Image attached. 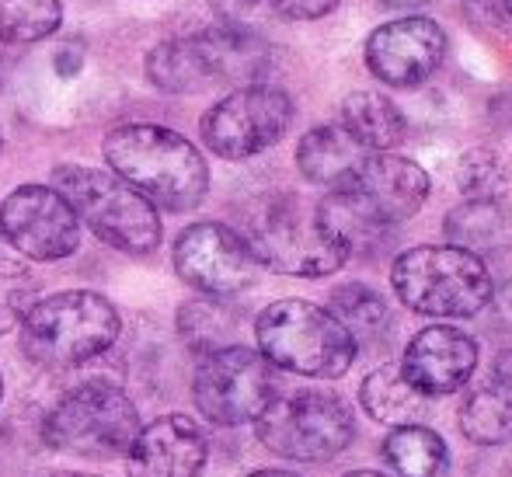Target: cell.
<instances>
[{
    "instance_id": "6da1fadb",
    "label": "cell",
    "mask_w": 512,
    "mask_h": 477,
    "mask_svg": "<svg viewBox=\"0 0 512 477\" xmlns=\"http://www.w3.org/2000/svg\"><path fill=\"white\" fill-rule=\"evenodd\" d=\"M102 150L112 175L140 192L150 206L157 202L171 213H189L206 199V157L175 129L126 122L105 136Z\"/></svg>"
},
{
    "instance_id": "7a4b0ae2",
    "label": "cell",
    "mask_w": 512,
    "mask_h": 477,
    "mask_svg": "<svg viewBox=\"0 0 512 477\" xmlns=\"http://www.w3.org/2000/svg\"><path fill=\"white\" fill-rule=\"evenodd\" d=\"M258 352L272 370L297 377L338 380L359 356L356 338L331 310L310 300H276L255 321Z\"/></svg>"
},
{
    "instance_id": "3957f363",
    "label": "cell",
    "mask_w": 512,
    "mask_h": 477,
    "mask_svg": "<svg viewBox=\"0 0 512 477\" xmlns=\"http://www.w3.org/2000/svg\"><path fill=\"white\" fill-rule=\"evenodd\" d=\"M391 286L411 314L422 317H478L495 296L485 258L453 244L401 251L391 265Z\"/></svg>"
},
{
    "instance_id": "277c9868",
    "label": "cell",
    "mask_w": 512,
    "mask_h": 477,
    "mask_svg": "<svg viewBox=\"0 0 512 477\" xmlns=\"http://www.w3.org/2000/svg\"><path fill=\"white\" fill-rule=\"evenodd\" d=\"M119 328V310L105 296L67 289L35 300L21 321V349L46 370H74L112 349Z\"/></svg>"
},
{
    "instance_id": "5b68a950",
    "label": "cell",
    "mask_w": 512,
    "mask_h": 477,
    "mask_svg": "<svg viewBox=\"0 0 512 477\" xmlns=\"http://www.w3.org/2000/svg\"><path fill=\"white\" fill-rule=\"evenodd\" d=\"M244 244L258 265L279 276L321 279L342 269L349 258L321 230L317 216L293 195H265L244 213Z\"/></svg>"
},
{
    "instance_id": "8992f818",
    "label": "cell",
    "mask_w": 512,
    "mask_h": 477,
    "mask_svg": "<svg viewBox=\"0 0 512 477\" xmlns=\"http://www.w3.org/2000/svg\"><path fill=\"white\" fill-rule=\"evenodd\" d=\"M53 182L77 220L88 223L91 234L102 237L105 244L126 255H150L161 244L157 209L122 178L98 168L63 164L53 171Z\"/></svg>"
},
{
    "instance_id": "52a82bcc",
    "label": "cell",
    "mask_w": 512,
    "mask_h": 477,
    "mask_svg": "<svg viewBox=\"0 0 512 477\" xmlns=\"http://www.w3.org/2000/svg\"><path fill=\"white\" fill-rule=\"evenodd\" d=\"M136 432H140V415L133 401L126 390L105 380L81 383L63 394L42 422V439L49 450L88 460L126 457Z\"/></svg>"
},
{
    "instance_id": "ba28073f",
    "label": "cell",
    "mask_w": 512,
    "mask_h": 477,
    "mask_svg": "<svg viewBox=\"0 0 512 477\" xmlns=\"http://www.w3.org/2000/svg\"><path fill=\"white\" fill-rule=\"evenodd\" d=\"M258 443L297 464H324L356 439L352 408L328 390H297L276 397L255 422Z\"/></svg>"
},
{
    "instance_id": "9c48e42d",
    "label": "cell",
    "mask_w": 512,
    "mask_h": 477,
    "mask_svg": "<svg viewBox=\"0 0 512 477\" xmlns=\"http://www.w3.org/2000/svg\"><path fill=\"white\" fill-rule=\"evenodd\" d=\"M276 370L248 345L203 356L192 380V397L213 425H248L276 401Z\"/></svg>"
},
{
    "instance_id": "30bf717a",
    "label": "cell",
    "mask_w": 512,
    "mask_h": 477,
    "mask_svg": "<svg viewBox=\"0 0 512 477\" xmlns=\"http://www.w3.org/2000/svg\"><path fill=\"white\" fill-rule=\"evenodd\" d=\"M293 122V101L272 84L230 91L203 115V143L223 161H248L276 147Z\"/></svg>"
},
{
    "instance_id": "8fae6325",
    "label": "cell",
    "mask_w": 512,
    "mask_h": 477,
    "mask_svg": "<svg viewBox=\"0 0 512 477\" xmlns=\"http://www.w3.org/2000/svg\"><path fill=\"white\" fill-rule=\"evenodd\" d=\"M0 237L32 262H60L81 244V220L49 185H21L0 206Z\"/></svg>"
},
{
    "instance_id": "7c38bea8",
    "label": "cell",
    "mask_w": 512,
    "mask_h": 477,
    "mask_svg": "<svg viewBox=\"0 0 512 477\" xmlns=\"http://www.w3.org/2000/svg\"><path fill=\"white\" fill-rule=\"evenodd\" d=\"M175 272L203 296H237L258 276L244 237L223 223H192L175 241Z\"/></svg>"
},
{
    "instance_id": "4fadbf2b",
    "label": "cell",
    "mask_w": 512,
    "mask_h": 477,
    "mask_svg": "<svg viewBox=\"0 0 512 477\" xmlns=\"http://www.w3.org/2000/svg\"><path fill=\"white\" fill-rule=\"evenodd\" d=\"M446 60V32L432 18H398L366 39V67L387 88H418Z\"/></svg>"
},
{
    "instance_id": "5bb4252c",
    "label": "cell",
    "mask_w": 512,
    "mask_h": 477,
    "mask_svg": "<svg viewBox=\"0 0 512 477\" xmlns=\"http://www.w3.org/2000/svg\"><path fill=\"white\" fill-rule=\"evenodd\" d=\"M398 370L422 397L457 394L478 370V342L450 324H432L408 342Z\"/></svg>"
},
{
    "instance_id": "9a60e30c",
    "label": "cell",
    "mask_w": 512,
    "mask_h": 477,
    "mask_svg": "<svg viewBox=\"0 0 512 477\" xmlns=\"http://www.w3.org/2000/svg\"><path fill=\"white\" fill-rule=\"evenodd\" d=\"M206 436L189 415H161L140 425L126 453L129 477H199L206 467Z\"/></svg>"
},
{
    "instance_id": "2e32d148",
    "label": "cell",
    "mask_w": 512,
    "mask_h": 477,
    "mask_svg": "<svg viewBox=\"0 0 512 477\" xmlns=\"http://www.w3.org/2000/svg\"><path fill=\"white\" fill-rule=\"evenodd\" d=\"M349 189L363 195V202L380 220L398 227V223L411 220L422 209V202L429 199V175L408 157L370 154Z\"/></svg>"
},
{
    "instance_id": "e0dca14e",
    "label": "cell",
    "mask_w": 512,
    "mask_h": 477,
    "mask_svg": "<svg viewBox=\"0 0 512 477\" xmlns=\"http://www.w3.org/2000/svg\"><path fill=\"white\" fill-rule=\"evenodd\" d=\"M192 39L209 70V81H230L248 88V84H262L272 67V46L251 28L213 25Z\"/></svg>"
},
{
    "instance_id": "ac0fdd59",
    "label": "cell",
    "mask_w": 512,
    "mask_h": 477,
    "mask_svg": "<svg viewBox=\"0 0 512 477\" xmlns=\"http://www.w3.org/2000/svg\"><path fill=\"white\" fill-rule=\"evenodd\" d=\"M460 432L478 446L512 443V349L499 352L485 383L460 404Z\"/></svg>"
},
{
    "instance_id": "d6986e66",
    "label": "cell",
    "mask_w": 512,
    "mask_h": 477,
    "mask_svg": "<svg viewBox=\"0 0 512 477\" xmlns=\"http://www.w3.org/2000/svg\"><path fill=\"white\" fill-rule=\"evenodd\" d=\"M314 216L324 234L345 251V258L377 255V251L387 248V241L394 234L391 223L380 220L356 189H331L314 206Z\"/></svg>"
},
{
    "instance_id": "ffe728a7",
    "label": "cell",
    "mask_w": 512,
    "mask_h": 477,
    "mask_svg": "<svg viewBox=\"0 0 512 477\" xmlns=\"http://www.w3.org/2000/svg\"><path fill=\"white\" fill-rule=\"evenodd\" d=\"M366 150L342 126H317L297 147V168L307 182L328 189H349L366 161Z\"/></svg>"
},
{
    "instance_id": "44dd1931",
    "label": "cell",
    "mask_w": 512,
    "mask_h": 477,
    "mask_svg": "<svg viewBox=\"0 0 512 477\" xmlns=\"http://www.w3.org/2000/svg\"><path fill=\"white\" fill-rule=\"evenodd\" d=\"M342 129L366 150V154H387L398 147L408 133V119L387 95L377 91H356L342 105Z\"/></svg>"
},
{
    "instance_id": "7402d4cb",
    "label": "cell",
    "mask_w": 512,
    "mask_h": 477,
    "mask_svg": "<svg viewBox=\"0 0 512 477\" xmlns=\"http://www.w3.org/2000/svg\"><path fill=\"white\" fill-rule=\"evenodd\" d=\"M359 404L366 408V415L380 425L391 429H405V425H418V418L425 415L429 397L418 394L411 383L401 377L398 366H380L359 387Z\"/></svg>"
},
{
    "instance_id": "603a6c76",
    "label": "cell",
    "mask_w": 512,
    "mask_h": 477,
    "mask_svg": "<svg viewBox=\"0 0 512 477\" xmlns=\"http://www.w3.org/2000/svg\"><path fill=\"white\" fill-rule=\"evenodd\" d=\"M380 450L398 477H443L450 467V450H446L443 436L425 429V425L391 429Z\"/></svg>"
},
{
    "instance_id": "cb8c5ba5",
    "label": "cell",
    "mask_w": 512,
    "mask_h": 477,
    "mask_svg": "<svg viewBox=\"0 0 512 477\" xmlns=\"http://www.w3.org/2000/svg\"><path fill=\"white\" fill-rule=\"evenodd\" d=\"M237 328H241V317L220 296H199V300H189L178 310V335L185 338L189 349L203 352V356L230 349Z\"/></svg>"
},
{
    "instance_id": "d4e9b609",
    "label": "cell",
    "mask_w": 512,
    "mask_h": 477,
    "mask_svg": "<svg viewBox=\"0 0 512 477\" xmlns=\"http://www.w3.org/2000/svg\"><path fill=\"white\" fill-rule=\"evenodd\" d=\"M147 74H150V81L161 91H168V95H192V91L213 84L192 35L189 39L157 42L147 56Z\"/></svg>"
},
{
    "instance_id": "484cf974",
    "label": "cell",
    "mask_w": 512,
    "mask_h": 477,
    "mask_svg": "<svg viewBox=\"0 0 512 477\" xmlns=\"http://www.w3.org/2000/svg\"><path fill=\"white\" fill-rule=\"evenodd\" d=\"M446 237L453 248H464L481 258L509 241V220L495 199H471L446 216Z\"/></svg>"
},
{
    "instance_id": "4316f807",
    "label": "cell",
    "mask_w": 512,
    "mask_h": 477,
    "mask_svg": "<svg viewBox=\"0 0 512 477\" xmlns=\"http://www.w3.org/2000/svg\"><path fill=\"white\" fill-rule=\"evenodd\" d=\"M331 314L345 324L352 338L359 342H380V338L391 331V307L377 289L363 286V283H345L338 289H331Z\"/></svg>"
},
{
    "instance_id": "83f0119b",
    "label": "cell",
    "mask_w": 512,
    "mask_h": 477,
    "mask_svg": "<svg viewBox=\"0 0 512 477\" xmlns=\"http://www.w3.org/2000/svg\"><path fill=\"white\" fill-rule=\"evenodd\" d=\"M63 21L60 0H0V42H39Z\"/></svg>"
},
{
    "instance_id": "f1b7e54d",
    "label": "cell",
    "mask_w": 512,
    "mask_h": 477,
    "mask_svg": "<svg viewBox=\"0 0 512 477\" xmlns=\"http://www.w3.org/2000/svg\"><path fill=\"white\" fill-rule=\"evenodd\" d=\"M35 300H39V283H35L32 272L25 265L0 258V335L21 328Z\"/></svg>"
},
{
    "instance_id": "f546056e",
    "label": "cell",
    "mask_w": 512,
    "mask_h": 477,
    "mask_svg": "<svg viewBox=\"0 0 512 477\" xmlns=\"http://www.w3.org/2000/svg\"><path fill=\"white\" fill-rule=\"evenodd\" d=\"M457 185L467 199H499L506 189V168L492 150H471L460 157Z\"/></svg>"
},
{
    "instance_id": "4dcf8cb0",
    "label": "cell",
    "mask_w": 512,
    "mask_h": 477,
    "mask_svg": "<svg viewBox=\"0 0 512 477\" xmlns=\"http://www.w3.org/2000/svg\"><path fill=\"white\" fill-rule=\"evenodd\" d=\"M265 11H276L283 18H293V21H314V18H324L338 7V0H262Z\"/></svg>"
},
{
    "instance_id": "1f68e13d",
    "label": "cell",
    "mask_w": 512,
    "mask_h": 477,
    "mask_svg": "<svg viewBox=\"0 0 512 477\" xmlns=\"http://www.w3.org/2000/svg\"><path fill=\"white\" fill-rule=\"evenodd\" d=\"M213 7L220 14V25L251 28V32H255V18L265 11L262 0H213Z\"/></svg>"
},
{
    "instance_id": "d6a6232c",
    "label": "cell",
    "mask_w": 512,
    "mask_h": 477,
    "mask_svg": "<svg viewBox=\"0 0 512 477\" xmlns=\"http://www.w3.org/2000/svg\"><path fill=\"white\" fill-rule=\"evenodd\" d=\"M464 11L474 28H481V21L492 28L502 25V14H499V4H495V0H464Z\"/></svg>"
},
{
    "instance_id": "836d02e7",
    "label": "cell",
    "mask_w": 512,
    "mask_h": 477,
    "mask_svg": "<svg viewBox=\"0 0 512 477\" xmlns=\"http://www.w3.org/2000/svg\"><path fill=\"white\" fill-rule=\"evenodd\" d=\"M81 63H84V49H81V42H67V46L56 53V70H60L63 77H74L77 70H81Z\"/></svg>"
},
{
    "instance_id": "e575fe53",
    "label": "cell",
    "mask_w": 512,
    "mask_h": 477,
    "mask_svg": "<svg viewBox=\"0 0 512 477\" xmlns=\"http://www.w3.org/2000/svg\"><path fill=\"white\" fill-rule=\"evenodd\" d=\"M248 477H297L293 471H276V467H269V471H255V474H248Z\"/></svg>"
},
{
    "instance_id": "d590c367",
    "label": "cell",
    "mask_w": 512,
    "mask_h": 477,
    "mask_svg": "<svg viewBox=\"0 0 512 477\" xmlns=\"http://www.w3.org/2000/svg\"><path fill=\"white\" fill-rule=\"evenodd\" d=\"M387 7H422V4H429V0H384Z\"/></svg>"
},
{
    "instance_id": "8d00e7d4",
    "label": "cell",
    "mask_w": 512,
    "mask_h": 477,
    "mask_svg": "<svg viewBox=\"0 0 512 477\" xmlns=\"http://www.w3.org/2000/svg\"><path fill=\"white\" fill-rule=\"evenodd\" d=\"M345 477H387V474H380V471H352V474H345Z\"/></svg>"
},
{
    "instance_id": "74e56055",
    "label": "cell",
    "mask_w": 512,
    "mask_h": 477,
    "mask_svg": "<svg viewBox=\"0 0 512 477\" xmlns=\"http://www.w3.org/2000/svg\"><path fill=\"white\" fill-rule=\"evenodd\" d=\"M46 477H95V474H77V471H56V474H46Z\"/></svg>"
},
{
    "instance_id": "f35d334b",
    "label": "cell",
    "mask_w": 512,
    "mask_h": 477,
    "mask_svg": "<svg viewBox=\"0 0 512 477\" xmlns=\"http://www.w3.org/2000/svg\"><path fill=\"white\" fill-rule=\"evenodd\" d=\"M0 150H4V133H0Z\"/></svg>"
},
{
    "instance_id": "ab89813d",
    "label": "cell",
    "mask_w": 512,
    "mask_h": 477,
    "mask_svg": "<svg viewBox=\"0 0 512 477\" xmlns=\"http://www.w3.org/2000/svg\"><path fill=\"white\" fill-rule=\"evenodd\" d=\"M506 7H509V14H512V0H506Z\"/></svg>"
},
{
    "instance_id": "60d3db41",
    "label": "cell",
    "mask_w": 512,
    "mask_h": 477,
    "mask_svg": "<svg viewBox=\"0 0 512 477\" xmlns=\"http://www.w3.org/2000/svg\"><path fill=\"white\" fill-rule=\"evenodd\" d=\"M0 74H4V60H0Z\"/></svg>"
},
{
    "instance_id": "b9f144b4",
    "label": "cell",
    "mask_w": 512,
    "mask_h": 477,
    "mask_svg": "<svg viewBox=\"0 0 512 477\" xmlns=\"http://www.w3.org/2000/svg\"><path fill=\"white\" fill-rule=\"evenodd\" d=\"M0 394H4V383H0Z\"/></svg>"
}]
</instances>
